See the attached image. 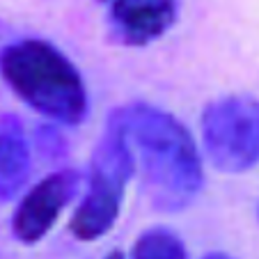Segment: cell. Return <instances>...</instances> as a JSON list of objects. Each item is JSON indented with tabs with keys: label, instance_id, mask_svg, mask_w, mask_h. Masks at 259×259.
<instances>
[{
	"label": "cell",
	"instance_id": "7a4b0ae2",
	"mask_svg": "<svg viewBox=\"0 0 259 259\" xmlns=\"http://www.w3.org/2000/svg\"><path fill=\"white\" fill-rule=\"evenodd\" d=\"M0 73L32 110L58 124H80L88 90L73 62L44 39H21L0 51Z\"/></svg>",
	"mask_w": 259,
	"mask_h": 259
},
{
	"label": "cell",
	"instance_id": "9c48e42d",
	"mask_svg": "<svg viewBox=\"0 0 259 259\" xmlns=\"http://www.w3.org/2000/svg\"><path fill=\"white\" fill-rule=\"evenodd\" d=\"M204 259H234V257H230V254H223V252H211V254H206Z\"/></svg>",
	"mask_w": 259,
	"mask_h": 259
},
{
	"label": "cell",
	"instance_id": "ba28073f",
	"mask_svg": "<svg viewBox=\"0 0 259 259\" xmlns=\"http://www.w3.org/2000/svg\"><path fill=\"white\" fill-rule=\"evenodd\" d=\"M133 259H188L184 241L167 227L142 232L133 248Z\"/></svg>",
	"mask_w": 259,
	"mask_h": 259
},
{
	"label": "cell",
	"instance_id": "3957f363",
	"mask_svg": "<svg viewBox=\"0 0 259 259\" xmlns=\"http://www.w3.org/2000/svg\"><path fill=\"white\" fill-rule=\"evenodd\" d=\"M136 161L126 136L113 117H108L106 133L92 154L88 191L71 218V234L76 239L94 241L113 230Z\"/></svg>",
	"mask_w": 259,
	"mask_h": 259
},
{
	"label": "cell",
	"instance_id": "6da1fadb",
	"mask_svg": "<svg viewBox=\"0 0 259 259\" xmlns=\"http://www.w3.org/2000/svg\"><path fill=\"white\" fill-rule=\"evenodd\" d=\"M110 117L126 136L149 202L158 211L186 209L204 184L200 154L186 126L149 103H131Z\"/></svg>",
	"mask_w": 259,
	"mask_h": 259
},
{
	"label": "cell",
	"instance_id": "8992f818",
	"mask_svg": "<svg viewBox=\"0 0 259 259\" xmlns=\"http://www.w3.org/2000/svg\"><path fill=\"white\" fill-rule=\"evenodd\" d=\"M113 34L126 46L156 41L177 21V0H99Z\"/></svg>",
	"mask_w": 259,
	"mask_h": 259
},
{
	"label": "cell",
	"instance_id": "8fae6325",
	"mask_svg": "<svg viewBox=\"0 0 259 259\" xmlns=\"http://www.w3.org/2000/svg\"><path fill=\"white\" fill-rule=\"evenodd\" d=\"M257 215H259V209H257Z\"/></svg>",
	"mask_w": 259,
	"mask_h": 259
},
{
	"label": "cell",
	"instance_id": "5b68a950",
	"mask_svg": "<svg viewBox=\"0 0 259 259\" xmlns=\"http://www.w3.org/2000/svg\"><path fill=\"white\" fill-rule=\"evenodd\" d=\"M78 186V172L58 170L30 188L12 215V230L16 239L25 245L39 243L53 230L67 204L76 197Z\"/></svg>",
	"mask_w": 259,
	"mask_h": 259
},
{
	"label": "cell",
	"instance_id": "30bf717a",
	"mask_svg": "<svg viewBox=\"0 0 259 259\" xmlns=\"http://www.w3.org/2000/svg\"><path fill=\"white\" fill-rule=\"evenodd\" d=\"M106 259H124V254H122V252H117V250H115V252H110V254H108Z\"/></svg>",
	"mask_w": 259,
	"mask_h": 259
},
{
	"label": "cell",
	"instance_id": "52a82bcc",
	"mask_svg": "<svg viewBox=\"0 0 259 259\" xmlns=\"http://www.w3.org/2000/svg\"><path fill=\"white\" fill-rule=\"evenodd\" d=\"M30 145L23 126L14 117L0 119V200L14 197L28 184Z\"/></svg>",
	"mask_w": 259,
	"mask_h": 259
},
{
	"label": "cell",
	"instance_id": "277c9868",
	"mask_svg": "<svg viewBox=\"0 0 259 259\" xmlns=\"http://www.w3.org/2000/svg\"><path fill=\"white\" fill-rule=\"evenodd\" d=\"M202 140L220 172L239 175L259 163V99L232 94L211 101L202 113Z\"/></svg>",
	"mask_w": 259,
	"mask_h": 259
}]
</instances>
